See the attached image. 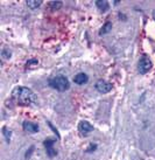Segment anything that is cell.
I'll list each match as a JSON object with an SVG mask.
<instances>
[{
	"mask_svg": "<svg viewBox=\"0 0 155 160\" xmlns=\"http://www.w3.org/2000/svg\"><path fill=\"white\" fill-rule=\"evenodd\" d=\"M13 98L21 105H31L36 102V96L29 88L26 87H18L13 90Z\"/></svg>",
	"mask_w": 155,
	"mask_h": 160,
	"instance_id": "1",
	"label": "cell"
},
{
	"mask_svg": "<svg viewBox=\"0 0 155 160\" xmlns=\"http://www.w3.org/2000/svg\"><path fill=\"white\" fill-rule=\"evenodd\" d=\"M48 83L53 89H56L58 91H61V92L66 91V90L70 88L69 80L66 78L65 76H55V77L49 80Z\"/></svg>",
	"mask_w": 155,
	"mask_h": 160,
	"instance_id": "2",
	"label": "cell"
},
{
	"mask_svg": "<svg viewBox=\"0 0 155 160\" xmlns=\"http://www.w3.org/2000/svg\"><path fill=\"white\" fill-rule=\"evenodd\" d=\"M152 69V61L147 56H142L139 61V67H138V70L141 75H145L148 71Z\"/></svg>",
	"mask_w": 155,
	"mask_h": 160,
	"instance_id": "3",
	"label": "cell"
},
{
	"mask_svg": "<svg viewBox=\"0 0 155 160\" xmlns=\"http://www.w3.org/2000/svg\"><path fill=\"white\" fill-rule=\"evenodd\" d=\"M94 88L97 90L98 92L100 93H107L110 92L111 90H112V84L106 82V81L104 80H99L96 82V85H94Z\"/></svg>",
	"mask_w": 155,
	"mask_h": 160,
	"instance_id": "4",
	"label": "cell"
},
{
	"mask_svg": "<svg viewBox=\"0 0 155 160\" xmlns=\"http://www.w3.org/2000/svg\"><path fill=\"white\" fill-rule=\"evenodd\" d=\"M56 142V139H54V138H48V139H46L43 142V145L46 147V150H47V154H48L50 158H53L57 154V152L56 150L54 148V144Z\"/></svg>",
	"mask_w": 155,
	"mask_h": 160,
	"instance_id": "5",
	"label": "cell"
},
{
	"mask_svg": "<svg viewBox=\"0 0 155 160\" xmlns=\"http://www.w3.org/2000/svg\"><path fill=\"white\" fill-rule=\"evenodd\" d=\"M78 130H80V132L83 136H88L90 132L93 131V126L89 122H86V120H82L80 125H78Z\"/></svg>",
	"mask_w": 155,
	"mask_h": 160,
	"instance_id": "6",
	"label": "cell"
},
{
	"mask_svg": "<svg viewBox=\"0 0 155 160\" xmlns=\"http://www.w3.org/2000/svg\"><path fill=\"white\" fill-rule=\"evenodd\" d=\"M22 128L23 130L26 131V132H29V133H36V132H39V125L35 124V123H31V122H25L23 124H22Z\"/></svg>",
	"mask_w": 155,
	"mask_h": 160,
	"instance_id": "7",
	"label": "cell"
},
{
	"mask_svg": "<svg viewBox=\"0 0 155 160\" xmlns=\"http://www.w3.org/2000/svg\"><path fill=\"white\" fill-rule=\"evenodd\" d=\"M88 81H89V77L84 72H80V74H77V75L74 77V82H75L76 84H80V85L88 83Z\"/></svg>",
	"mask_w": 155,
	"mask_h": 160,
	"instance_id": "8",
	"label": "cell"
},
{
	"mask_svg": "<svg viewBox=\"0 0 155 160\" xmlns=\"http://www.w3.org/2000/svg\"><path fill=\"white\" fill-rule=\"evenodd\" d=\"M96 6H97L102 12H106L107 9L110 8L109 2H107V1H104V0H98V1H96Z\"/></svg>",
	"mask_w": 155,
	"mask_h": 160,
	"instance_id": "9",
	"label": "cell"
},
{
	"mask_svg": "<svg viewBox=\"0 0 155 160\" xmlns=\"http://www.w3.org/2000/svg\"><path fill=\"white\" fill-rule=\"evenodd\" d=\"M42 5V0H28L27 1V6L31 9H36Z\"/></svg>",
	"mask_w": 155,
	"mask_h": 160,
	"instance_id": "10",
	"label": "cell"
},
{
	"mask_svg": "<svg viewBox=\"0 0 155 160\" xmlns=\"http://www.w3.org/2000/svg\"><path fill=\"white\" fill-rule=\"evenodd\" d=\"M112 29V23L111 22H106L104 26L102 27V29L99 32V35H104V34H107Z\"/></svg>",
	"mask_w": 155,
	"mask_h": 160,
	"instance_id": "11",
	"label": "cell"
},
{
	"mask_svg": "<svg viewBox=\"0 0 155 160\" xmlns=\"http://www.w3.org/2000/svg\"><path fill=\"white\" fill-rule=\"evenodd\" d=\"M49 7L53 9V11H56V9L62 7V1H51L49 4Z\"/></svg>",
	"mask_w": 155,
	"mask_h": 160,
	"instance_id": "12",
	"label": "cell"
},
{
	"mask_svg": "<svg viewBox=\"0 0 155 160\" xmlns=\"http://www.w3.org/2000/svg\"><path fill=\"white\" fill-rule=\"evenodd\" d=\"M2 134H4V137L6 138V142H11V137H12V132L7 130L6 128H2Z\"/></svg>",
	"mask_w": 155,
	"mask_h": 160,
	"instance_id": "13",
	"label": "cell"
},
{
	"mask_svg": "<svg viewBox=\"0 0 155 160\" xmlns=\"http://www.w3.org/2000/svg\"><path fill=\"white\" fill-rule=\"evenodd\" d=\"M11 55H12V52H11L9 49L4 48L2 50H1V56H2L4 58H11Z\"/></svg>",
	"mask_w": 155,
	"mask_h": 160,
	"instance_id": "14",
	"label": "cell"
},
{
	"mask_svg": "<svg viewBox=\"0 0 155 160\" xmlns=\"http://www.w3.org/2000/svg\"><path fill=\"white\" fill-rule=\"evenodd\" d=\"M96 148H97V145H96V144H94V145H93V144H91V145L86 148V152H92V151H94Z\"/></svg>",
	"mask_w": 155,
	"mask_h": 160,
	"instance_id": "15",
	"label": "cell"
},
{
	"mask_svg": "<svg viewBox=\"0 0 155 160\" xmlns=\"http://www.w3.org/2000/svg\"><path fill=\"white\" fill-rule=\"evenodd\" d=\"M31 64H37V60H35V58H31V61H28V62H27V67H31Z\"/></svg>",
	"mask_w": 155,
	"mask_h": 160,
	"instance_id": "16",
	"label": "cell"
},
{
	"mask_svg": "<svg viewBox=\"0 0 155 160\" xmlns=\"http://www.w3.org/2000/svg\"><path fill=\"white\" fill-rule=\"evenodd\" d=\"M153 18H154V20H155V11L153 12Z\"/></svg>",
	"mask_w": 155,
	"mask_h": 160,
	"instance_id": "17",
	"label": "cell"
}]
</instances>
